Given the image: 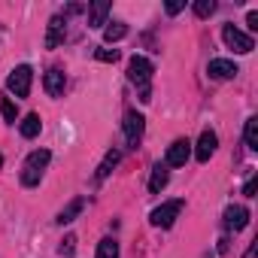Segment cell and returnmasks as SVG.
Segmentation results:
<instances>
[{
  "mask_svg": "<svg viewBox=\"0 0 258 258\" xmlns=\"http://www.w3.org/2000/svg\"><path fill=\"white\" fill-rule=\"evenodd\" d=\"M216 13V0H195V16L198 19H210Z\"/></svg>",
  "mask_w": 258,
  "mask_h": 258,
  "instance_id": "obj_21",
  "label": "cell"
},
{
  "mask_svg": "<svg viewBox=\"0 0 258 258\" xmlns=\"http://www.w3.org/2000/svg\"><path fill=\"white\" fill-rule=\"evenodd\" d=\"M124 37H127V25L124 22H106V28H103V40L106 43H118Z\"/></svg>",
  "mask_w": 258,
  "mask_h": 258,
  "instance_id": "obj_14",
  "label": "cell"
},
{
  "mask_svg": "<svg viewBox=\"0 0 258 258\" xmlns=\"http://www.w3.org/2000/svg\"><path fill=\"white\" fill-rule=\"evenodd\" d=\"M243 134H246V146H249V149H258V118H255V115L246 121V131H243Z\"/></svg>",
  "mask_w": 258,
  "mask_h": 258,
  "instance_id": "obj_20",
  "label": "cell"
},
{
  "mask_svg": "<svg viewBox=\"0 0 258 258\" xmlns=\"http://www.w3.org/2000/svg\"><path fill=\"white\" fill-rule=\"evenodd\" d=\"M61 40H64V25H61V19H52V22H49V37H46V46H49V49H55Z\"/></svg>",
  "mask_w": 258,
  "mask_h": 258,
  "instance_id": "obj_18",
  "label": "cell"
},
{
  "mask_svg": "<svg viewBox=\"0 0 258 258\" xmlns=\"http://www.w3.org/2000/svg\"><path fill=\"white\" fill-rule=\"evenodd\" d=\"M118 158H121V152H118V149H109V152H106V158H103V161H100V167H97V179H106V176L112 173V167L118 164Z\"/></svg>",
  "mask_w": 258,
  "mask_h": 258,
  "instance_id": "obj_16",
  "label": "cell"
},
{
  "mask_svg": "<svg viewBox=\"0 0 258 258\" xmlns=\"http://www.w3.org/2000/svg\"><path fill=\"white\" fill-rule=\"evenodd\" d=\"M152 73H155V67H152V61H149V58H143V55H134V58H131V64H127V79H131L134 85H140V88H146V85H149Z\"/></svg>",
  "mask_w": 258,
  "mask_h": 258,
  "instance_id": "obj_4",
  "label": "cell"
},
{
  "mask_svg": "<svg viewBox=\"0 0 258 258\" xmlns=\"http://www.w3.org/2000/svg\"><path fill=\"white\" fill-rule=\"evenodd\" d=\"M31 82H34V70H31L28 64H19V67L10 73V79H7V88H10L16 97H28V94H31Z\"/></svg>",
  "mask_w": 258,
  "mask_h": 258,
  "instance_id": "obj_2",
  "label": "cell"
},
{
  "mask_svg": "<svg viewBox=\"0 0 258 258\" xmlns=\"http://www.w3.org/2000/svg\"><path fill=\"white\" fill-rule=\"evenodd\" d=\"M91 19H88V28H103L106 25V16H109V0H97L91 4Z\"/></svg>",
  "mask_w": 258,
  "mask_h": 258,
  "instance_id": "obj_12",
  "label": "cell"
},
{
  "mask_svg": "<svg viewBox=\"0 0 258 258\" xmlns=\"http://www.w3.org/2000/svg\"><path fill=\"white\" fill-rule=\"evenodd\" d=\"M207 73H210L213 79H234L240 70H237V64H234V61H228V58H216V61H210Z\"/></svg>",
  "mask_w": 258,
  "mask_h": 258,
  "instance_id": "obj_9",
  "label": "cell"
},
{
  "mask_svg": "<svg viewBox=\"0 0 258 258\" xmlns=\"http://www.w3.org/2000/svg\"><path fill=\"white\" fill-rule=\"evenodd\" d=\"M97 258H118V243H115L112 237L100 240V246H97Z\"/></svg>",
  "mask_w": 258,
  "mask_h": 258,
  "instance_id": "obj_19",
  "label": "cell"
},
{
  "mask_svg": "<svg viewBox=\"0 0 258 258\" xmlns=\"http://www.w3.org/2000/svg\"><path fill=\"white\" fill-rule=\"evenodd\" d=\"M255 185H258V179H255V176H249V182L243 185V195H246V198H255Z\"/></svg>",
  "mask_w": 258,
  "mask_h": 258,
  "instance_id": "obj_25",
  "label": "cell"
},
{
  "mask_svg": "<svg viewBox=\"0 0 258 258\" xmlns=\"http://www.w3.org/2000/svg\"><path fill=\"white\" fill-rule=\"evenodd\" d=\"M0 112H4L7 121H16V118H19V106H16L10 97H4V103H0Z\"/></svg>",
  "mask_w": 258,
  "mask_h": 258,
  "instance_id": "obj_22",
  "label": "cell"
},
{
  "mask_svg": "<svg viewBox=\"0 0 258 258\" xmlns=\"http://www.w3.org/2000/svg\"><path fill=\"white\" fill-rule=\"evenodd\" d=\"M19 127H22V137H25V140H34V137L40 134L43 121H40V115H37V112H31V115H25V118H22V124H19Z\"/></svg>",
  "mask_w": 258,
  "mask_h": 258,
  "instance_id": "obj_13",
  "label": "cell"
},
{
  "mask_svg": "<svg viewBox=\"0 0 258 258\" xmlns=\"http://www.w3.org/2000/svg\"><path fill=\"white\" fill-rule=\"evenodd\" d=\"M143 127H146V118L137 109H127L124 112V137H127V143H131L134 149H137V143L143 137Z\"/></svg>",
  "mask_w": 258,
  "mask_h": 258,
  "instance_id": "obj_6",
  "label": "cell"
},
{
  "mask_svg": "<svg viewBox=\"0 0 258 258\" xmlns=\"http://www.w3.org/2000/svg\"><path fill=\"white\" fill-rule=\"evenodd\" d=\"M188 155H191V143L188 140H173L170 149H167V164L170 167H182L188 161Z\"/></svg>",
  "mask_w": 258,
  "mask_h": 258,
  "instance_id": "obj_7",
  "label": "cell"
},
{
  "mask_svg": "<svg viewBox=\"0 0 258 258\" xmlns=\"http://www.w3.org/2000/svg\"><path fill=\"white\" fill-rule=\"evenodd\" d=\"M43 85H46V91H49V97H61V94H64V85H67V79H64V70H58V67H52V70L46 73V79H43Z\"/></svg>",
  "mask_w": 258,
  "mask_h": 258,
  "instance_id": "obj_10",
  "label": "cell"
},
{
  "mask_svg": "<svg viewBox=\"0 0 258 258\" xmlns=\"http://www.w3.org/2000/svg\"><path fill=\"white\" fill-rule=\"evenodd\" d=\"M82 207H85V201L82 198H76V201H70L61 213H58V225H67V222H73L79 213H82Z\"/></svg>",
  "mask_w": 258,
  "mask_h": 258,
  "instance_id": "obj_15",
  "label": "cell"
},
{
  "mask_svg": "<svg viewBox=\"0 0 258 258\" xmlns=\"http://www.w3.org/2000/svg\"><path fill=\"white\" fill-rule=\"evenodd\" d=\"M216 146H219V137H216L213 131H204V134H201V140H198V149H195L198 161H210V158H213V152H216Z\"/></svg>",
  "mask_w": 258,
  "mask_h": 258,
  "instance_id": "obj_11",
  "label": "cell"
},
{
  "mask_svg": "<svg viewBox=\"0 0 258 258\" xmlns=\"http://www.w3.org/2000/svg\"><path fill=\"white\" fill-rule=\"evenodd\" d=\"M49 158H52V155H49L46 149L31 152V155H28V161H25V170H22V182H25V185H37V182L43 179V170H46Z\"/></svg>",
  "mask_w": 258,
  "mask_h": 258,
  "instance_id": "obj_1",
  "label": "cell"
},
{
  "mask_svg": "<svg viewBox=\"0 0 258 258\" xmlns=\"http://www.w3.org/2000/svg\"><path fill=\"white\" fill-rule=\"evenodd\" d=\"M182 213V201H167V204H161V207H155L152 210V225L155 228H170L173 222H176V216Z\"/></svg>",
  "mask_w": 258,
  "mask_h": 258,
  "instance_id": "obj_5",
  "label": "cell"
},
{
  "mask_svg": "<svg viewBox=\"0 0 258 258\" xmlns=\"http://www.w3.org/2000/svg\"><path fill=\"white\" fill-rule=\"evenodd\" d=\"M246 25H249V31H258V13H249L246 16Z\"/></svg>",
  "mask_w": 258,
  "mask_h": 258,
  "instance_id": "obj_27",
  "label": "cell"
},
{
  "mask_svg": "<svg viewBox=\"0 0 258 258\" xmlns=\"http://www.w3.org/2000/svg\"><path fill=\"white\" fill-rule=\"evenodd\" d=\"M182 7H185L182 0H170V4H167V13H170V16H176V13H182Z\"/></svg>",
  "mask_w": 258,
  "mask_h": 258,
  "instance_id": "obj_26",
  "label": "cell"
},
{
  "mask_svg": "<svg viewBox=\"0 0 258 258\" xmlns=\"http://www.w3.org/2000/svg\"><path fill=\"white\" fill-rule=\"evenodd\" d=\"M0 167H4V158H0Z\"/></svg>",
  "mask_w": 258,
  "mask_h": 258,
  "instance_id": "obj_28",
  "label": "cell"
},
{
  "mask_svg": "<svg viewBox=\"0 0 258 258\" xmlns=\"http://www.w3.org/2000/svg\"><path fill=\"white\" fill-rule=\"evenodd\" d=\"M246 225H249V210L246 207L237 204V207H228L225 210V228L228 231H243Z\"/></svg>",
  "mask_w": 258,
  "mask_h": 258,
  "instance_id": "obj_8",
  "label": "cell"
},
{
  "mask_svg": "<svg viewBox=\"0 0 258 258\" xmlns=\"http://www.w3.org/2000/svg\"><path fill=\"white\" fill-rule=\"evenodd\" d=\"M76 252V237L70 234V237H64V243H61V255H73Z\"/></svg>",
  "mask_w": 258,
  "mask_h": 258,
  "instance_id": "obj_24",
  "label": "cell"
},
{
  "mask_svg": "<svg viewBox=\"0 0 258 258\" xmlns=\"http://www.w3.org/2000/svg\"><path fill=\"white\" fill-rule=\"evenodd\" d=\"M222 40H225V46H228V49H234L237 55H246V52H252V49H255V40H252L249 34L237 31L234 25H225V28H222Z\"/></svg>",
  "mask_w": 258,
  "mask_h": 258,
  "instance_id": "obj_3",
  "label": "cell"
},
{
  "mask_svg": "<svg viewBox=\"0 0 258 258\" xmlns=\"http://www.w3.org/2000/svg\"><path fill=\"white\" fill-rule=\"evenodd\" d=\"M94 58H97V61H106V64H115V61H118V49H97Z\"/></svg>",
  "mask_w": 258,
  "mask_h": 258,
  "instance_id": "obj_23",
  "label": "cell"
},
{
  "mask_svg": "<svg viewBox=\"0 0 258 258\" xmlns=\"http://www.w3.org/2000/svg\"><path fill=\"white\" fill-rule=\"evenodd\" d=\"M167 179H170L167 167H164V164H158V167L152 170V179H149V191H152V195H158V191L167 185Z\"/></svg>",
  "mask_w": 258,
  "mask_h": 258,
  "instance_id": "obj_17",
  "label": "cell"
}]
</instances>
